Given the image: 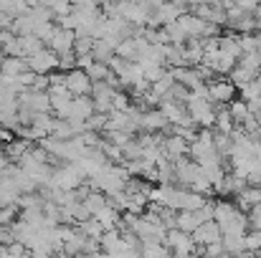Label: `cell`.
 Instances as JSON below:
<instances>
[{
  "instance_id": "6da1fadb",
  "label": "cell",
  "mask_w": 261,
  "mask_h": 258,
  "mask_svg": "<svg viewBox=\"0 0 261 258\" xmlns=\"http://www.w3.org/2000/svg\"><path fill=\"white\" fill-rule=\"evenodd\" d=\"M185 111H188V117L193 119V124H198V127H203V129H211V127H213L216 104H211L208 96H195V94H190L188 101H185Z\"/></svg>"
},
{
  "instance_id": "7a4b0ae2",
  "label": "cell",
  "mask_w": 261,
  "mask_h": 258,
  "mask_svg": "<svg viewBox=\"0 0 261 258\" xmlns=\"http://www.w3.org/2000/svg\"><path fill=\"white\" fill-rule=\"evenodd\" d=\"M163 243H165V248H168L175 258H185L198 251L193 236L185 233V231H177V228H170V231L165 233V241H163Z\"/></svg>"
},
{
  "instance_id": "3957f363",
  "label": "cell",
  "mask_w": 261,
  "mask_h": 258,
  "mask_svg": "<svg viewBox=\"0 0 261 258\" xmlns=\"http://www.w3.org/2000/svg\"><path fill=\"white\" fill-rule=\"evenodd\" d=\"M25 64H28V71H33V74H38V76H48L51 69H59V56H56L51 48H41L38 53L28 56Z\"/></svg>"
},
{
  "instance_id": "277c9868",
  "label": "cell",
  "mask_w": 261,
  "mask_h": 258,
  "mask_svg": "<svg viewBox=\"0 0 261 258\" xmlns=\"http://www.w3.org/2000/svg\"><path fill=\"white\" fill-rule=\"evenodd\" d=\"M208 89V101L211 104H231L236 99V86L231 84L226 76L223 79H213L211 84H205Z\"/></svg>"
},
{
  "instance_id": "5b68a950",
  "label": "cell",
  "mask_w": 261,
  "mask_h": 258,
  "mask_svg": "<svg viewBox=\"0 0 261 258\" xmlns=\"http://www.w3.org/2000/svg\"><path fill=\"white\" fill-rule=\"evenodd\" d=\"M64 86L74 94V96H89L91 94V79L87 76L84 69H71L64 74Z\"/></svg>"
},
{
  "instance_id": "8992f818",
  "label": "cell",
  "mask_w": 261,
  "mask_h": 258,
  "mask_svg": "<svg viewBox=\"0 0 261 258\" xmlns=\"http://www.w3.org/2000/svg\"><path fill=\"white\" fill-rule=\"evenodd\" d=\"M173 165H175V182H177V187H190L193 180L200 175L198 162H193L190 157H180V160H175Z\"/></svg>"
},
{
  "instance_id": "52a82bcc",
  "label": "cell",
  "mask_w": 261,
  "mask_h": 258,
  "mask_svg": "<svg viewBox=\"0 0 261 258\" xmlns=\"http://www.w3.org/2000/svg\"><path fill=\"white\" fill-rule=\"evenodd\" d=\"M170 74H173L175 84L185 86L188 91H195V89L205 86V81H203V76H200V71H198L195 66H177V69H173Z\"/></svg>"
},
{
  "instance_id": "ba28073f",
  "label": "cell",
  "mask_w": 261,
  "mask_h": 258,
  "mask_svg": "<svg viewBox=\"0 0 261 258\" xmlns=\"http://www.w3.org/2000/svg\"><path fill=\"white\" fill-rule=\"evenodd\" d=\"M74 41H76V33L69 31V28H59L54 33V38L46 43V48H51L56 56H64V53H74Z\"/></svg>"
},
{
  "instance_id": "9c48e42d",
  "label": "cell",
  "mask_w": 261,
  "mask_h": 258,
  "mask_svg": "<svg viewBox=\"0 0 261 258\" xmlns=\"http://www.w3.org/2000/svg\"><path fill=\"white\" fill-rule=\"evenodd\" d=\"M193 241H195V246L198 248H203V246H211V243H216V241H221V228H218V223L216 220H205V223H200L193 233Z\"/></svg>"
},
{
  "instance_id": "30bf717a",
  "label": "cell",
  "mask_w": 261,
  "mask_h": 258,
  "mask_svg": "<svg viewBox=\"0 0 261 258\" xmlns=\"http://www.w3.org/2000/svg\"><path fill=\"white\" fill-rule=\"evenodd\" d=\"M170 122L163 117V111L160 109H145L142 114H140V129H145V132H160V129H165Z\"/></svg>"
},
{
  "instance_id": "8fae6325",
  "label": "cell",
  "mask_w": 261,
  "mask_h": 258,
  "mask_svg": "<svg viewBox=\"0 0 261 258\" xmlns=\"http://www.w3.org/2000/svg\"><path fill=\"white\" fill-rule=\"evenodd\" d=\"M239 91H241V99L246 101L249 111H256V109H261V79H259V76H256L254 81H249V84L239 86Z\"/></svg>"
},
{
  "instance_id": "7c38bea8",
  "label": "cell",
  "mask_w": 261,
  "mask_h": 258,
  "mask_svg": "<svg viewBox=\"0 0 261 258\" xmlns=\"http://www.w3.org/2000/svg\"><path fill=\"white\" fill-rule=\"evenodd\" d=\"M23 71H28L25 59H18V56H5V59H3V64H0V74H3V76L18 79Z\"/></svg>"
},
{
  "instance_id": "4fadbf2b",
  "label": "cell",
  "mask_w": 261,
  "mask_h": 258,
  "mask_svg": "<svg viewBox=\"0 0 261 258\" xmlns=\"http://www.w3.org/2000/svg\"><path fill=\"white\" fill-rule=\"evenodd\" d=\"M205 203H208V197H205V195H200V192H193V190L182 187V190H180V208H177V210H200Z\"/></svg>"
},
{
  "instance_id": "5bb4252c",
  "label": "cell",
  "mask_w": 261,
  "mask_h": 258,
  "mask_svg": "<svg viewBox=\"0 0 261 258\" xmlns=\"http://www.w3.org/2000/svg\"><path fill=\"white\" fill-rule=\"evenodd\" d=\"M41 48H46V43L38 38V36H18V51H20V59H28L33 53H38Z\"/></svg>"
},
{
  "instance_id": "9a60e30c",
  "label": "cell",
  "mask_w": 261,
  "mask_h": 258,
  "mask_svg": "<svg viewBox=\"0 0 261 258\" xmlns=\"http://www.w3.org/2000/svg\"><path fill=\"white\" fill-rule=\"evenodd\" d=\"M239 124L233 122V117H231V111L228 109H216V119H213V132H221V134H233V129H236Z\"/></svg>"
},
{
  "instance_id": "2e32d148",
  "label": "cell",
  "mask_w": 261,
  "mask_h": 258,
  "mask_svg": "<svg viewBox=\"0 0 261 258\" xmlns=\"http://www.w3.org/2000/svg\"><path fill=\"white\" fill-rule=\"evenodd\" d=\"M91 59L99 61V64H109L114 59V46L109 41H104V38H96L94 46H91Z\"/></svg>"
},
{
  "instance_id": "e0dca14e",
  "label": "cell",
  "mask_w": 261,
  "mask_h": 258,
  "mask_svg": "<svg viewBox=\"0 0 261 258\" xmlns=\"http://www.w3.org/2000/svg\"><path fill=\"white\" fill-rule=\"evenodd\" d=\"M228 28L233 31V33H254L256 31V18L251 15V13H244L241 18H236L233 23H228Z\"/></svg>"
},
{
  "instance_id": "ac0fdd59",
  "label": "cell",
  "mask_w": 261,
  "mask_h": 258,
  "mask_svg": "<svg viewBox=\"0 0 261 258\" xmlns=\"http://www.w3.org/2000/svg\"><path fill=\"white\" fill-rule=\"evenodd\" d=\"M140 256L142 258H170V251L160 241H147V243H142V253Z\"/></svg>"
},
{
  "instance_id": "d6986e66",
  "label": "cell",
  "mask_w": 261,
  "mask_h": 258,
  "mask_svg": "<svg viewBox=\"0 0 261 258\" xmlns=\"http://www.w3.org/2000/svg\"><path fill=\"white\" fill-rule=\"evenodd\" d=\"M213 147L221 157H231V150H233V139L231 134H221V132H213Z\"/></svg>"
},
{
  "instance_id": "ffe728a7",
  "label": "cell",
  "mask_w": 261,
  "mask_h": 258,
  "mask_svg": "<svg viewBox=\"0 0 261 258\" xmlns=\"http://www.w3.org/2000/svg\"><path fill=\"white\" fill-rule=\"evenodd\" d=\"M244 246L251 256H261V231H246L244 233Z\"/></svg>"
},
{
  "instance_id": "44dd1931",
  "label": "cell",
  "mask_w": 261,
  "mask_h": 258,
  "mask_svg": "<svg viewBox=\"0 0 261 258\" xmlns=\"http://www.w3.org/2000/svg\"><path fill=\"white\" fill-rule=\"evenodd\" d=\"M173 84H175V79H173V74L168 71V74H165L163 79H158L155 84H150V86H152L150 91H152V94H155L158 99H163V96H168V94H170V89H173Z\"/></svg>"
},
{
  "instance_id": "7402d4cb",
  "label": "cell",
  "mask_w": 261,
  "mask_h": 258,
  "mask_svg": "<svg viewBox=\"0 0 261 258\" xmlns=\"http://www.w3.org/2000/svg\"><path fill=\"white\" fill-rule=\"evenodd\" d=\"M84 71H87V76L91 79V84H94V81H107V76L112 74L109 66H107V64H99V61H94V64H91L89 69H84Z\"/></svg>"
},
{
  "instance_id": "603a6c76",
  "label": "cell",
  "mask_w": 261,
  "mask_h": 258,
  "mask_svg": "<svg viewBox=\"0 0 261 258\" xmlns=\"http://www.w3.org/2000/svg\"><path fill=\"white\" fill-rule=\"evenodd\" d=\"M228 111H231V117H233V122H236V124H241V122H244V119L251 114L244 99H239V101L233 99V101H231V106H228Z\"/></svg>"
},
{
  "instance_id": "cb8c5ba5",
  "label": "cell",
  "mask_w": 261,
  "mask_h": 258,
  "mask_svg": "<svg viewBox=\"0 0 261 258\" xmlns=\"http://www.w3.org/2000/svg\"><path fill=\"white\" fill-rule=\"evenodd\" d=\"M246 218H249V228L251 231H261V203L251 205V210L246 213Z\"/></svg>"
},
{
  "instance_id": "d4e9b609",
  "label": "cell",
  "mask_w": 261,
  "mask_h": 258,
  "mask_svg": "<svg viewBox=\"0 0 261 258\" xmlns=\"http://www.w3.org/2000/svg\"><path fill=\"white\" fill-rule=\"evenodd\" d=\"M15 205H8V208H0V225H13V218H15Z\"/></svg>"
},
{
  "instance_id": "484cf974",
  "label": "cell",
  "mask_w": 261,
  "mask_h": 258,
  "mask_svg": "<svg viewBox=\"0 0 261 258\" xmlns=\"http://www.w3.org/2000/svg\"><path fill=\"white\" fill-rule=\"evenodd\" d=\"M165 3H168V0H145V5H147L150 10H158V8L165 5Z\"/></svg>"
},
{
  "instance_id": "4316f807",
  "label": "cell",
  "mask_w": 261,
  "mask_h": 258,
  "mask_svg": "<svg viewBox=\"0 0 261 258\" xmlns=\"http://www.w3.org/2000/svg\"><path fill=\"white\" fill-rule=\"evenodd\" d=\"M254 18H256V28H259V31H261V8H259V10H256V15H254Z\"/></svg>"
},
{
  "instance_id": "83f0119b",
  "label": "cell",
  "mask_w": 261,
  "mask_h": 258,
  "mask_svg": "<svg viewBox=\"0 0 261 258\" xmlns=\"http://www.w3.org/2000/svg\"><path fill=\"white\" fill-rule=\"evenodd\" d=\"M208 3H226V0H208Z\"/></svg>"
},
{
  "instance_id": "f1b7e54d",
  "label": "cell",
  "mask_w": 261,
  "mask_h": 258,
  "mask_svg": "<svg viewBox=\"0 0 261 258\" xmlns=\"http://www.w3.org/2000/svg\"><path fill=\"white\" fill-rule=\"evenodd\" d=\"M259 139H261V124H259Z\"/></svg>"
},
{
  "instance_id": "f546056e",
  "label": "cell",
  "mask_w": 261,
  "mask_h": 258,
  "mask_svg": "<svg viewBox=\"0 0 261 258\" xmlns=\"http://www.w3.org/2000/svg\"><path fill=\"white\" fill-rule=\"evenodd\" d=\"M254 258H261V256H254Z\"/></svg>"
}]
</instances>
